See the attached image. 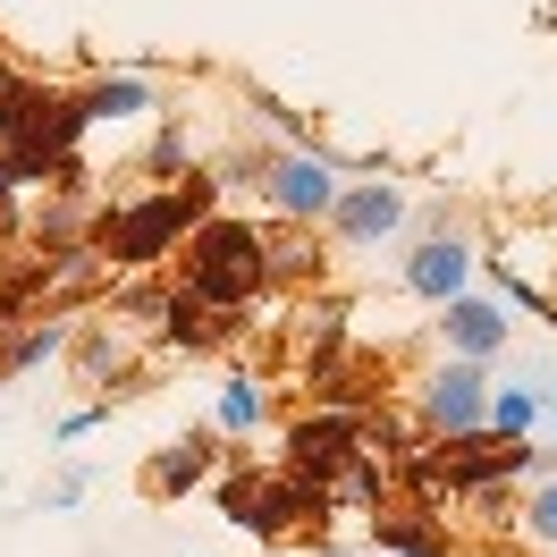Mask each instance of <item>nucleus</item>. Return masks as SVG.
<instances>
[{
	"instance_id": "f257e3e1",
	"label": "nucleus",
	"mask_w": 557,
	"mask_h": 557,
	"mask_svg": "<svg viewBox=\"0 0 557 557\" xmlns=\"http://www.w3.org/2000/svg\"><path fill=\"white\" fill-rule=\"evenodd\" d=\"M211 211H220L211 170H186L177 186H144L127 203H110L94 220V253H102L110 278H144V271H161V262H177V245L195 237Z\"/></svg>"
},
{
	"instance_id": "f03ea898",
	"label": "nucleus",
	"mask_w": 557,
	"mask_h": 557,
	"mask_svg": "<svg viewBox=\"0 0 557 557\" xmlns=\"http://www.w3.org/2000/svg\"><path fill=\"white\" fill-rule=\"evenodd\" d=\"M177 296H195L211 313H237L271 296V262H262V228L237 211H211L195 237L177 245Z\"/></svg>"
},
{
	"instance_id": "7ed1b4c3",
	"label": "nucleus",
	"mask_w": 557,
	"mask_h": 557,
	"mask_svg": "<svg viewBox=\"0 0 557 557\" xmlns=\"http://www.w3.org/2000/svg\"><path fill=\"white\" fill-rule=\"evenodd\" d=\"M220 516L237 523V532H253V541H287V532H305V523H321L330 516V498H321L313 482H296L287 465L278 473H228L220 482Z\"/></svg>"
},
{
	"instance_id": "20e7f679",
	"label": "nucleus",
	"mask_w": 557,
	"mask_h": 557,
	"mask_svg": "<svg viewBox=\"0 0 557 557\" xmlns=\"http://www.w3.org/2000/svg\"><path fill=\"white\" fill-rule=\"evenodd\" d=\"M490 422V363H431L414 388V431L422 440H465Z\"/></svg>"
},
{
	"instance_id": "39448f33",
	"label": "nucleus",
	"mask_w": 557,
	"mask_h": 557,
	"mask_svg": "<svg viewBox=\"0 0 557 557\" xmlns=\"http://www.w3.org/2000/svg\"><path fill=\"white\" fill-rule=\"evenodd\" d=\"M355 456H363V414H321V406H305V414L287 422V456H278V465L330 498V482L347 473Z\"/></svg>"
},
{
	"instance_id": "423d86ee",
	"label": "nucleus",
	"mask_w": 557,
	"mask_h": 557,
	"mask_svg": "<svg viewBox=\"0 0 557 557\" xmlns=\"http://www.w3.org/2000/svg\"><path fill=\"white\" fill-rule=\"evenodd\" d=\"M338 161L330 152H313V144H287L271 161V177H262V203L287 220V228H313V220H330V203H338Z\"/></svg>"
},
{
	"instance_id": "0eeeda50",
	"label": "nucleus",
	"mask_w": 557,
	"mask_h": 557,
	"mask_svg": "<svg viewBox=\"0 0 557 557\" xmlns=\"http://www.w3.org/2000/svg\"><path fill=\"white\" fill-rule=\"evenodd\" d=\"M473 271H482V253L456 237V228H431L422 245H406V296H422V305L473 296Z\"/></svg>"
},
{
	"instance_id": "6e6552de",
	"label": "nucleus",
	"mask_w": 557,
	"mask_h": 557,
	"mask_svg": "<svg viewBox=\"0 0 557 557\" xmlns=\"http://www.w3.org/2000/svg\"><path fill=\"white\" fill-rule=\"evenodd\" d=\"M516 347V313L498 305V296H456L440 305V355L448 363H490V355Z\"/></svg>"
},
{
	"instance_id": "1a4fd4ad",
	"label": "nucleus",
	"mask_w": 557,
	"mask_h": 557,
	"mask_svg": "<svg viewBox=\"0 0 557 557\" xmlns=\"http://www.w3.org/2000/svg\"><path fill=\"white\" fill-rule=\"evenodd\" d=\"M406 228V186H388V177H347L338 186V203H330V237L338 245H381Z\"/></svg>"
},
{
	"instance_id": "9d476101",
	"label": "nucleus",
	"mask_w": 557,
	"mask_h": 557,
	"mask_svg": "<svg viewBox=\"0 0 557 557\" xmlns=\"http://www.w3.org/2000/svg\"><path fill=\"white\" fill-rule=\"evenodd\" d=\"M372 549L388 557H456V523L414 507V498H388L381 516H372Z\"/></svg>"
},
{
	"instance_id": "9b49d317",
	"label": "nucleus",
	"mask_w": 557,
	"mask_h": 557,
	"mask_svg": "<svg viewBox=\"0 0 557 557\" xmlns=\"http://www.w3.org/2000/svg\"><path fill=\"white\" fill-rule=\"evenodd\" d=\"M152 330H161L177 355H220L245 321H237V313H211V305H195V296H177V287H170V305H161V321H152Z\"/></svg>"
},
{
	"instance_id": "f8f14e48",
	"label": "nucleus",
	"mask_w": 557,
	"mask_h": 557,
	"mask_svg": "<svg viewBox=\"0 0 557 557\" xmlns=\"http://www.w3.org/2000/svg\"><path fill=\"white\" fill-rule=\"evenodd\" d=\"M211 465H220V431H186L177 448H161L152 465H144V490H152V498H186Z\"/></svg>"
},
{
	"instance_id": "ddd939ff",
	"label": "nucleus",
	"mask_w": 557,
	"mask_h": 557,
	"mask_svg": "<svg viewBox=\"0 0 557 557\" xmlns=\"http://www.w3.org/2000/svg\"><path fill=\"white\" fill-rule=\"evenodd\" d=\"M287 347H296L305 372L330 363V355L347 347V305H338V296H305V313H296V330H287Z\"/></svg>"
},
{
	"instance_id": "4468645a",
	"label": "nucleus",
	"mask_w": 557,
	"mask_h": 557,
	"mask_svg": "<svg viewBox=\"0 0 557 557\" xmlns=\"http://www.w3.org/2000/svg\"><path fill=\"white\" fill-rule=\"evenodd\" d=\"M262 262H271V287H313L321 278V245H313V228H262Z\"/></svg>"
},
{
	"instance_id": "2eb2a0df",
	"label": "nucleus",
	"mask_w": 557,
	"mask_h": 557,
	"mask_svg": "<svg viewBox=\"0 0 557 557\" xmlns=\"http://www.w3.org/2000/svg\"><path fill=\"white\" fill-rule=\"evenodd\" d=\"M76 102H85V127H102V119H152V76H127V69L94 76Z\"/></svg>"
},
{
	"instance_id": "dca6fc26",
	"label": "nucleus",
	"mask_w": 557,
	"mask_h": 557,
	"mask_svg": "<svg viewBox=\"0 0 557 557\" xmlns=\"http://www.w3.org/2000/svg\"><path fill=\"white\" fill-rule=\"evenodd\" d=\"M262 414H271V388L237 372V381L220 388V406H211V431H220V440H245V431H262Z\"/></svg>"
},
{
	"instance_id": "f3484780",
	"label": "nucleus",
	"mask_w": 557,
	"mask_h": 557,
	"mask_svg": "<svg viewBox=\"0 0 557 557\" xmlns=\"http://www.w3.org/2000/svg\"><path fill=\"white\" fill-rule=\"evenodd\" d=\"M541 414H549V397H541V388H490V422L482 431H498V440H532V431H541Z\"/></svg>"
},
{
	"instance_id": "a211bd4d",
	"label": "nucleus",
	"mask_w": 557,
	"mask_h": 557,
	"mask_svg": "<svg viewBox=\"0 0 557 557\" xmlns=\"http://www.w3.org/2000/svg\"><path fill=\"white\" fill-rule=\"evenodd\" d=\"M60 347H76V321H35V330H17V338L0 347V381H9V372H35V363H51Z\"/></svg>"
},
{
	"instance_id": "6ab92c4d",
	"label": "nucleus",
	"mask_w": 557,
	"mask_h": 557,
	"mask_svg": "<svg viewBox=\"0 0 557 557\" xmlns=\"http://www.w3.org/2000/svg\"><path fill=\"white\" fill-rule=\"evenodd\" d=\"M186 170H195V136H186L177 119H161V127H152V144H144V161H136V177H161V186H177Z\"/></svg>"
},
{
	"instance_id": "aec40b11",
	"label": "nucleus",
	"mask_w": 557,
	"mask_h": 557,
	"mask_svg": "<svg viewBox=\"0 0 557 557\" xmlns=\"http://www.w3.org/2000/svg\"><path fill=\"white\" fill-rule=\"evenodd\" d=\"M523 541L557 549V473H549V482H532V498H523Z\"/></svg>"
},
{
	"instance_id": "412c9836",
	"label": "nucleus",
	"mask_w": 557,
	"mask_h": 557,
	"mask_svg": "<svg viewBox=\"0 0 557 557\" xmlns=\"http://www.w3.org/2000/svg\"><path fill=\"white\" fill-rule=\"evenodd\" d=\"M473 557H523V549H516V541H490V549H473Z\"/></svg>"
}]
</instances>
